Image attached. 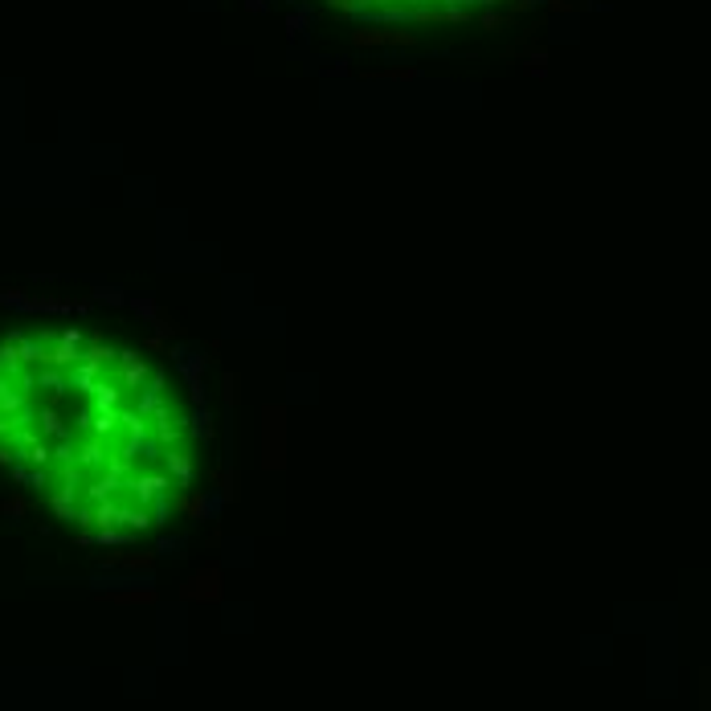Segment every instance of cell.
<instances>
[{
    "label": "cell",
    "mask_w": 711,
    "mask_h": 711,
    "mask_svg": "<svg viewBox=\"0 0 711 711\" xmlns=\"http://www.w3.org/2000/svg\"><path fill=\"white\" fill-rule=\"evenodd\" d=\"M184 597H192V601H217V597H221V572H217V568H200L197 577L188 580Z\"/></svg>",
    "instance_id": "cell-1"
},
{
    "label": "cell",
    "mask_w": 711,
    "mask_h": 711,
    "mask_svg": "<svg viewBox=\"0 0 711 711\" xmlns=\"http://www.w3.org/2000/svg\"><path fill=\"white\" fill-rule=\"evenodd\" d=\"M115 601H127V605H135V601H156V589H127V593H115Z\"/></svg>",
    "instance_id": "cell-2"
}]
</instances>
